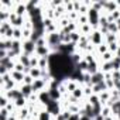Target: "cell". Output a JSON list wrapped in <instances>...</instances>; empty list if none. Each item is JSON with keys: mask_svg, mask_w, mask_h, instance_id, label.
<instances>
[{"mask_svg": "<svg viewBox=\"0 0 120 120\" xmlns=\"http://www.w3.org/2000/svg\"><path fill=\"white\" fill-rule=\"evenodd\" d=\"M37 48V45H35V42L34 41H31V40H28V41H26L24 44H23V49H24V52L30 56L33 52H34V49Z\"/></svg>", "mask_w": 120, "mask_h": 120, "instance_id": "obj_1", "label": "cell"}, {"mask_svg": "<svg viewBox=\"0 0 120 120\" xmlns=\"http://www.w3.org/2000/svg\"><path fill=\"white\" fill-rule=\"evenodd\" d=\"M48 44L55 47V45H61V35L56 34V33H51L48 35Z\"/></svg>", "mask_w": 120, "mask_h": 120, "instance_id": "obj_2", "label": "cell"}, {"mask_svg": "<svg viewBox=\"0 0 120 120\" xmlns=\"http://www.w3.org/2000/svg\"><path fill=\"white\" fill-rule=\"evenodd\" d=\"M47 112H49V113L54 114V116H59V114H61V112H59V106H58L56 100H52V102L47 106Z\"/></svg>", "mask_w": 120, "mask_h": 120, "instance_id": "obj_3", "label": "cell"}, {"mask_svg": "<svg viewBox=\"0 0 120 120\" xmlns=\"http://www.w3.org/2000/svg\"><path fill=\"white\" fill-rule=\"evenodd\" d=\"M102 82H105V75L102 72H96L95 75H90V83L93 86L98 83H102Z\"/></svg>", "mask_w": 120, "mask_h": 120, "instance_id": "obj_4", "label": "cell"}, {"mask_svg": "<svg viewBox=\"0 0 120 120\" xmlns=\"http://www.w3.org/2000/svg\"><path fill=\"white\" fill-rule=\"evenodd\" d=\"M7 98L17 100V99L23 98V93H21V90H20V89H10V90L7 92Z\"/></svg>", "mask_w": 120, "mask_h": 120, "instance_id": "obj_5", "label": "cell"}, {"mask_svg": "<svg viewBox=\"0 0 120 120\" xmlns=\"http://www.w3.org/2000/svg\"><path fill=\"white\" fill-rule=\"evenodd\" d=\"M89 21H90V24H93V26H96V24H98V21H99L98 11H96L95 9L89 10Z\"/></svg>", "mask_w": 120, "mask_h": 120, "instance_id": "obj_6", "label": "cell"}, {"mask_svg": "<svg viewBox=\"0 0 120 120\" xmlns=\"http://www.w3.org/2000/svg\"><path fill=\"white\" fill-rule=\"evenodd\" d=\"M40 100H41L44 105H47V106L52 102V99H51V96H49L48 92H41V93H40Z\"/></svg>", "mask_w": 120, "mask_h": 120, "instance_id": "obj_7", "label": "cell"}, {"mask_svg": "<svg viewBox=\"0 0 120 120\" xmlns=\"http://www.w3.org/2000/svg\"><path fill=\"white\" fill-rule=\"evenodd\" d=\"M44 85H45V81L44 79H35L31 86H33V90H41L44 88Z\"/></svg>", "mask_w": 120, "mask_h": 120, "instance_id": "obj_8", "label": "cell"}, {"mask_svg": "<svg viewBox=\"0 0 120 120\" xmlns=\"http://www.w3.org/2000/svg\"><path fill=\"white\" fill-rule=\"evenodd\" d=\"M35 51H37V54H38L41 58L47 56V54H48V49H47V47H45V45H42V47H37V48H35Z\"/></svg>", "mask_w": 120, "mask_h": 120, "instance_id": "obj_9", "label": "cell"}, {"mask_svg": "<svg viewBox=\"0 0 120 120\" xmlns=\"http://www.w3.org/2000/svg\"><path fill=\"white\" fill-rule=\"evenodd\" d=\"M20 90H21L23 96H30V95H31V92H33V86H31V85H24Z\"/></svg>", "mask_w": 120, "mask_h": 120, "instance_id": "obj_10", "label": "cell"}, {"mask_svg": "<svg viewBox=\"0 0 120 120\" xmlns=\"http://www.w3.org/2000/svg\"><path fill=\"white\" fill-rule=\"evenodd\" d=\"M41 69L40 68H33V69H30V75L34 78V79H40V76H41Z\"/></svg>", "mask_w": 120, "mask_h": 120, "instance_id": "obj_11", "label": "cell"}, {"mask_svg": "<svg viewBox=\"0 0 120 120\" xmlns=\"http://www.w3.org/2000/svg\"><path fill=\"white\" fill-rule=\"evenodd\" d=\"M112 64H113V69H114V71H119V69H120V58H119V56L113 58V59H112Z\"/></svg>", "mask_w": 120, "mask_h": 120, "instance_id": "obj_12", "label": "cell"}, {"mask_svg": "<svg viewBox=\"0 0 120 120\" xmlns=\"http://www.w3.org/2000/svg\"><path fill=\"white\" fill-rule=\"evenodd\" d=\"M11 75H13V78L16 79V81H23L26 76L23 75V72H17V71H14V72H11Z\"/></svg>", "mask_w": 120, "mask_h": 120, "instance_id": "obj_13", "label": "cell"}, {"mask_svg": "<svg viewBox=\"0 0 120 120\" xmlns=\"http://www.w3.org/2000/svg\"><path fill=\"white\" fill-rule=\"evenodd\" d=\"M49 112H41L40 113V117H38V120H51V117H49Z\"/></svg>", "mask_w": 120, "mask_h": 120, "instance_id": "obj_14", "label": "cell"}, {"mask_svg": "<svg viewBox=\"0 0 120 120\" xmlns=\"http://www.w3.org/2000/svg\"><path fill=\"white\" fill-rule=\"evenodd\" d=\"M100 33H93L92 34V41L95 42V44H100Z\"/></svg>", "mask_w": 120, "mask_h": 120, "instance_id": "obj_15", "label": "cell"}, {"mask_svg": "<svg viewBox=\"0 0 120 120\" xmlns=\"http://www.w3.org/2000/svg\"><path fill=\"white\" fill-rule=\"evenodd\" d=\"M90 105H92V106L100 105V99H99L98 96H90Z\"/></svg>", "mask_w": 120, "mask_h": 120, "instance_id": "obj_16", "label": "cell"}, {"mask_svg": "<svg viewBox=\"0 0 120 120\" xmlns=\"http://www.w3.org/2000/svg\"><path fill=\"white\" fill-rule=\"evenodd\" d=\"M110 69H113V64H112V61H107L103 65V71H110Z\"/></svg>", "mask_w": 120, "mask_h": 120, "instance_id": "obj_17", "label": "cell"}, {"mask_svg": "<svg viewBox=\"0 0 120 120\" xmlns=\"http://www.w3.org/2000/svg\"><path fill=\"white\" fill-rule=\"evenodd\" d=\"M107 30H110V31H117V30H119V27H117L114 23H109V26H107Z\"/></svg>", "mask_w": 120, "mask_h": 120, "instance_id": "obj_18", "label": "cell"}, {"mask_svg": "<svg viewBox=\"0 0 120 120\" xmlns=\"http://www.w3.org/2000/svg\"><path fill=\"white\" fill-rule=\"evenodd\" d=\"M68 89L74 92L75 89H78V88H76V83H75V82H69V83H68Z\"/></svg>", "mask_w": 120, "mask_h": 120, "instance_id": "obj_19", "label": "cell"}, {"mask_svg": "<svg viewBox=\"0 0 120 120\" xmlns=\"http://www.w3.org/2000/svg\"><path fill=\"white\" fill-rule=\"evenodd\" d=\"M68 120H81V117H79V114L78 113H74V114H71L69 116V119Z\"/></svg>", "mask_w": 120, "mask_h": 120, "instance_id": "obj_20", "label": "cell"}, {"mask_svg": "<svg viewBox=\"0 0 120 120\" xmlns=\"http://www.w3.org/2000/svg\"><path fill=\"white\" fill-rule=\"evenodd\" d=\"M74 96H75V98H81V96H82V90H81V89H75V90H74Z\"/></svg>", "mask_w": 120, "mask_h": 120, "instance_id": "obj_21", "label": "cell"}, {"mask_svg": "<svg viewBox=\"0 0 120 120\" xmlns=\"http://www.w3.org/2000/svg\"><path fill=\"white\" fill-rule=\"evenodd\" d=\"M16 105H17V106H24V96L20 98V99H17V100H16Z\"/></svg>", "mask_w": 120, "mask_h": 120, "instance_id": "obj_22", "label": "cell"}, {"mask_svg": "<svg viewBox=\"0 0 120 120\" xmlns=\"http://www.w3.org/2000/svg\"><path fill=\"white\" fill-rule=\"evenodd\" d=\"M103 59L107 62V61H112V55L109 54V52H106V54H103Z\"/></svg>", "mask_w": 120, "mask_h": 120, "instance_id": "obj_23", "label": "cell"}, {"mask_svg": "<svg viewBox=\"0 0 120 120\" xmlns=\"http://www.w3.org/2000/svg\"><path fill=\"white\" fill-rule=\"evenodd\" d=\"M109 49H110V51H117L119 48H117V45H116V44L113 42V44H110V47H109Z\"/></svg>", "mask_w": 120, "mask_h": 120, "instance_id": "obj_24", "label": "cell"}, {"mask_svg": "<svg viewBox=\"0 0 120 120\" xmlns=\"http://www.w3.org/2000/svg\"><path fill=\"white\" fill-rule=\"evenodd\" d=\"M0 103H2V106H3V109H4V106H6V103H7V99L3 96L2 99H0Z\"/></svg>", "mask_w": 120, "mask_h": 120, "instance_id": "obj_25", "label": "cell"}, {"mask_svg": "<svg viewBox=\"0 0 120 120\" xmlns=\"http://www.w3.org/2000/svg\"><path fill=\"white\" fill-rule=\"evenodd\" d=\"M85 93H86V95H90V93H92V90H90V86L85 88Z\"/></svg>", "mask_w": 120, "mask_h": 120, "instance_id": "obj_26", "label": "cell"}, {"mask_svg": "<svg viewBox=\"0 0 120 120\" xmlns=\"http://www.w3.org/2000/svg\"><path fill=\"white\" fill-rule=\"evenodd\" d=\"M13 34H14V37H16V38H19V37H20V31H19V30H14V33H13Z\"/></svg>", "mask_w": 120, "mask_h": 120, "instance_id": "obj_27", "label": "cell"}, {"mask_svg": "<svg viewBox=\"0 0 120 120\" xmlns=\"http://www.w3.org/2000/svg\"><path fill=\"white\" fill-rule=\"evenodd\" d=\"M81 120H93V119H90V117H88V116H82Z\"/></svg>", "mask_w": 120, "mask_h": 120, "instance_id": "obj_28", "label": "cell"}, {"mask_svg": "<svg viewBox=\"0 0 120 120\" xmlns=\"http://www.w3.org/2000/svg\"><path fill=\"white\" fill-rule=\"evenodd\" d=\"M99 51L100 52H106V47H99Z\"/></svg>", "mask_w": 120, "mask_h": 120, "instance_id": "obj_29", "label": "cell"}, {"mask_svg": "<svg viewBox=\"0 0 120 120\" xmlns=\"http://www.w3.org/2000/svg\"><path fill=\"white\" fill-rule=\"evenodd\" d=\"M26 114H27V110H26V109H24V110H23V112H21V117H26Z\"/></svg>", "mask_w": 120, "mask_h": 120, "instance_id": "obj_30", "label": "cell"}, {"mask_svg": "<svg viewBox=\"0 0 120 120\" xmlns=\"http://www.w3.org/2000/svg\"><path fill=\"white\" fill-rule=\"evenodd\" d=\"M119 117H120V114H119Z\"/></svg>", "mask_w": 120, "mask_h": 120, "instance_id": "obj_31", "label": "cell"}]
</instances>
